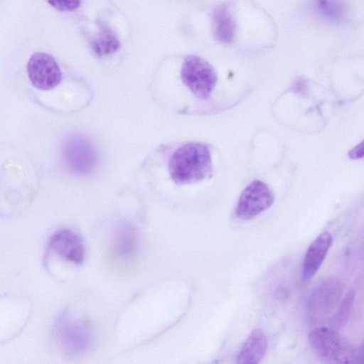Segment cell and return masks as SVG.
I'll use <instances>...</instances> for the list:
<instances>
[{
	"instance_id": "obj_1",
	"label": "cell",
	"mask_w": 364,
	"mask_h": 364,
	"mask_svg": "<svg viewBox=\"0 0 364 364\" xmlns=\"http://www.w3.org/2000/svg\"><path fill=\"white\" fill-rule=\"evenodd\" d=\"M213 171L212 158L206 144L188 142L178 147L168 162L171 179L178 185L200 181L208 178Z\"/></svg>"
},
{
	"instance_id": "obj_2",
	"label": "cell",
	"mask_w": 364,
	"mask_h": 364,
	"mask_svg": "<svg viewBox=\"0 0 364 364\" xmlns=\"http://www.w3.org/2000/svg\"><path fill=\"white\" fill-rule=\"evenodd\" d=\"M55 332L63 352L68 356H79L92 346V331L87 320L63 312L56 319Z\"/></svg>"
},
{
	"instance_id": "obj_3",
	"label": "cell",
	"mask_w": 364,
	"mask_h": 364,
	"mask_svg": "<svg viewBox=\"0 0 364 364\" xmlns=\"http://www.w3.org/2000/svg\"><path fill=\"white\" fill-rule=\"evenodd\" d=\"M308 338L312 348L323 361L355 363L356 350L333 329L324 326L314 328L309 332Z\"/></svg>"
},
{
	"instance_id": "obj_4",
	"label": "cell",
	"mask_w": 364,
	"mask_h": 364,
	"mask_svg": "<svg viewBox=\"0 0 364 364\" xmlns=\"http://www.w3.org/2000/svg\"><path fill=\"white\" fill-rule=\"evenodd\" d=\"M181 77L191 92L202 100L210 97L218 80L213 67L196 55H189L184 60Z\"/></svg>"
},
{
	"instance_id": "obj_5",
	"label": "cell",
	"mask_w": 364,
	"mask_h": 364,
	"mask_svg": "<svg viewBox=\"0 0 364 364\" xmlns=\"http://www.w3.org/2000/svg\"><path fill=\"white\" fill-rule=\"evenodd\" d=\"M63 156L67 167L77 175L90 173L97 160L94 146L85 136L79 134L73 135L65 141Z\"/></svg>"
},
{
	"instance_id": "obj_6",
	"label": "cell",
	"mask_w": 364,
	"mask_h": 364,
	"mask_svg": "<svg viewBox=\"0 0 364 364\" xmlns=\"http://www.w3.org/2000/svg\"><path fill=\"white\" fill-rule=\"evenodd\" d=\"M274 194L269 186L259 180L252 181L242 192L235 213L242 220H250L272 206Z\"/></svg>"
},
{
	"instance_id": "obj_7",
	"label": "cell",
	"mask_w": 364,
	"mask_h": 364,
	"mask_svg": "<svg viewBox=\"0 0 364 364\" xmlns=\"http://www.w3.org/2000/svg\"><path fill=\"white\" fill-rule=\"evenodd\" d=\"M28 78L36 88L49 90L61 80V70L53 56L43 52L33 53L27 64Z\"/></svg>"
},
{
	"instance_id": "obj_8",
	"label": "cell",
	"mask_w": 364,
	"mask_h": 364,
	"mask_svg": "<svg viewBox=\"0 0 364 364\" xmlns=\"http://www.w3.org/2000/svg\"><path fill=\"white\" fill-rule=\"evenodd\" d=\"M343 291V284L338 279L323 281L312 292L308 310L313 319L319 320L328 316L336 306Z\"/></svg>"
},
{
	"instance_id": "obj_9",
	"label": "cell",
	"mask_w": 364,
	"mask_h": 364,
	"mask_svg": "<svg viewBox=\"0 0 364 364\" xmlns=\"http://www.w3.org/2000/svg\"><path fill=\"white\" fill-rule=\"evenodd\" d=\"M49 248L58 256L73 264H81L85 250L82 238L76 232L62 229L56 231L49 241Z\"/></svg>"
},
{
	"instance_id": "obj_10",
	"label": "cell",
	"mask_w": 364,
	"mask_h": 364,
	"mask_svg": "<svg viewBox=\"0 0 364 364\" xmlns=\"http://www.w3.org/2000/svg\"><path fill=\"white\" fill-rule=\"evenodd\" d=\"M332 235L323 232L316 237L307 249L302 265V277L309 279L317 272L332 244Z\"/></svg>"
},
{
	"instance_id": "obj_11",
	"label": "cell",
	"mask_w": 364,
	"mask_h": 364,
	"mask_svg": "<svg viewBox=\"0 0 364 364\" xmlns=\"http://www.w3.org/2000/svg\"><path fill=\"white\" fill-rule=\"evenodd\" d=\"M268 347L265 334L260 329H255L247 337L237 358L240 364H256L260 362L266 354Z\"/></svg>"
},
{
	"instance_id": "obj_12",
	"label": "cell",
	"mask_w": 364,
	"mask_h": 364,
	"mask_svg": "<svg viewBox=\"0 0 364 364\" xmlns=\"http://www.w3.org/2000/svg\"><path fill=\"white\" fill-rule=\"evenodd\" d=\"M213 29L215 38L220 43H229L234 39L236 25L227 6H220L215 9Z\"/></svg>"
},
{
	"instance_id": "obj_13",
	"label": "cell",
	"mask_w": 364,
	"mask_h": 364,
	"mask_svg": "<svg viewBox=\"0 0 364 364\" xmlns=\"http://www.w3.org/2000/svg\"><path fill=\"white\" fill-rule=\"evenodd\" d=\"M136 248L134 228L129 223H120L114 233V253L121 258L132 256Z\"/></svg>"
},
{
	"instance_id": "obj_14",
	"label": "cell",
	"mask_w": 364,
	"mask_h": 364,
	"mask_svg": "<svg viewBox=\"0 0 364 364\" xmlns=\"http://www.w3.org/2000/svg\"><path fill=\"white\" fill-rule=\"evenodd\" d=\"M99 32L91 41V48L98 56L115 53L120 47V42L114 31L105 23H99Z\"/></svg>"
},
{
	"instance_id": "obj_15",
	"label": "cell",
	"mask_w": 364,
	"mask_h": 364,
	"mask_svg": "<svg viewBox=\"0 0 364 364\" xmlns=\"http://www.w3.org/2000/svg\"><path fill=\"white\" fill-rule=\"evenodd\" d=\"M314 6L318 14L328 21L340 22L346 16L347 9L343 0H315Z\"/></svg>"
},
{
	"instance_id": "obj_16",
	"label": "cell",
	"mask_w": 364,
	"mask_h": 364,
	"mask_svg": "<svg viewBox=\"0 0 364 364\" xmlns=\"http://www.w3.org/2000/svg\"><path fill=\"white\" fill-rule=\"evenodd\" d=\"M354 299V293L349 291L341 301L334 321L338 325L344 323L350 314Z\"/></svg>"
},
{
	"instance_id": "obj_17",
	"label": "cell",
	"mask_w": 364,
	"mask_h": 364,
	"mask_svg": "<svg viewBox=\"0 0 364 364\" xmlns=\"http://www.w3.org/2000/svg\"><path fill=\"white\" fill-rule=\"evenodd\" d=\"M53 8L61 11H71L77 9L81 0H46Z\"/></svg>"
},
{
	"instance_id": "obj_18",
	"label": "cell",
	"mask_w": 364,
	"mask_h": 364,
	"mask_svg": "<svg viewBox=\"0 0 364 364\" xmlns=\"http://www.w3.org/2000/svg\"><path fill=\"white\" fill-rule=\"evenodd\" d=\"M352 159H358L364 157V140L352 149L348 153Z\"/></svg>"
},
{
	"instance_id": "obj_19",
	"label": "cell",
	"mask_w": 364,
	"mask_h": 364,
	"mask_svg": "<svg viewBox=\"0 0 364 364\" xmlns=\"http://www.w3.org/2000/svg\"><path fill=\"white\" fill-rule=\"evenodd\" d=\"M355 363H364V342L362 346L356 350Z\"/></svg>"
}]
</instances>
